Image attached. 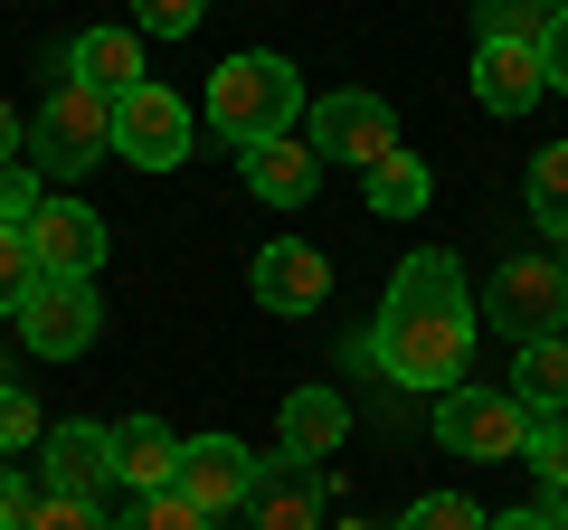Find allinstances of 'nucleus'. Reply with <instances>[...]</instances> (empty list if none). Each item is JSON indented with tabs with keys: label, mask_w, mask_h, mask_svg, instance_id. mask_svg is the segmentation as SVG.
<instances>
[{
	"label": "nucleus",
	"mask_w": 568,
	"mask_h": 530,
	"mask_svg": "<svg viewBox=\"0 0 568 530\" xmlns=\"http://www.w3.org/2000/svg\"><path fill=\"white\" fill-rule=\"evenodd\" d=\"M114 483L171 492V483H181V436H171L162 417H123V427H114Z\"/></svg>",
	"instance_id": "2eb2a0df"
},
{
	"label": "nucleus",
	"mask_w": 568,
	"mask_h": 530,
	"mask_svg": "<svg viewBox=\"0 0 568 530\" xmlns=\"http://www.w3.org/2000/svg\"><path fill=\"white\" fill-rule=\"evenodd\" d=\"M190 143H200V114H190L171 85L142 77L133 95H114V152H123L133 171H181Z\"/></svg>",
	"instance_id": "423d86ee"
},
{
	"label": "nucleus",
	"mask_w": 568,
	"mask_h": 530,
	"mask_svg": "<svg viewBox=\"0 0 568 530\" xmlns=\"http://www.w3.org/2000/svg\"><path fill=\"white\" fill-rule=\"evenodd\" d=\"M133 29L142 39H190L200 29V0H133Z\"/></svg>",
	"instance_id": "c85d7f7f"
},
{
	"label": "nucleus",
	"mask_w": 568,
	"mask_h": 530,
	"mask_svg": "<svg viewBox=\"0 0 568 530\" xmlns=\"http://www.w3.org/2000/svg\"><path fill=\"white\" fill-rule=\"evenodd\" d=\"M540 77H549V85H559V95H568V10H559V29H549V39H540Z\"/></svg>",
	"instance_id": "7c9ffc66"
},
{
	"label": "nucleus",
	"mask_w": 568,
	"mask_h": 530,
	"mask_svg": "<svg viewBox=\"0 0 568 530\" xmlns=\"http://www.w3.org/2000/svg\"><path fill=\"white\" fill-rule=\"evenodd\" d=\"M474 95H484L493 114H530V104L549 95L540 48H503V39H484V48H474Z\"/></svg>",
	"instance_id": "dca6fc26"
},
{
	"label": "nucleus",
	"mask_w": 568,
	"mask_h": 530,
	"mask_svg": "<svg viewBox=\"0 0 568 530\" xmlns=\"http://www.w3.org/2000/svg\"><path fill=\"white\" fill-rule=\"evenodd\" d=\"M0 162H29V123L10 114V104H0Z\"/></svg>",
	"instance_id": "2f4dec72"
},
{
	"label": "nucleus",
	"mask_w": 568,
	"mask_h": 530,
	"mask_svg": "<svg viewBox=\"0 0 568 530\" xmlns=\"http://www.w3.org/2000/svg\"><path fill=\"white\" fill-rule=\"evenodd\" d=\"M549 10H568V0H549Z\"/></svg>",
	"instance_id": "c9c22d12"
},
{
	"label": "nucleus",
	"mask_w": 568,
	"mask_h": 530,
	"mask_svg": "<svg viewBox=\"0 0 568 530\" xmlns=\"http://www.w3.org/2000/svg\"><path fill=\"white\" fill-rule=\"evenodd\" d=\"M540 511H549V521L568 530V483H549V502H540Z\"/></svg>",
	"instance_id": "f704fd0d"
},
{
	"label": "nucleus",
	"mask_w": 568,
	"mask_h": 530,
	"mask_svg": "<svg viewBox=\"0 0 568 530\" xmlns=\"http://www.w3.org/2000/svg\"><path fill=\"white\" fill-rule=\"evenodd\" d=\"M20 511H29V483H20L10 465H0V521H20Z\"/></svg>",
	"instance_id": "473e14b6"
},
{
	"label": "nucleus",
	"mask_w": 568,
	"mask_h": 530,
	"mask_svg": "<svg viewBox=\"0 0 568 530\" xmlns=\"http://www.w3.org/2000/svg\"><path fill=\"white\" fill-rule=\"evenodd\" d=\"M530 227H549V237L568 246V143H549L540 162H530Z\"/></svg>",
	"instance_id": "4be33fe9"
},
{
	"label": "nucleus",
	"mask_w": 568,
	"mask_h": 530,
	"mask_svg": "<svg viewBox=\"0 0 568 530\" xmlns=\"http://www.w3.org/2000/svg\"><path fill=\"white\" fill-rule=\"evenodd\" d=\"M304 123V77L284 58H265V48H246V58H227L219 77H209V133L219 143H275V133H294Z\"/></svg>",
	"instance_id": "f03ea898"
},
{
	"label": "nucleus",
	"mask_w": 568,
	"mask_h": 530,
	"mask_svg": "<svg viewBox=\"0 0 568 530\" xmlns=\"http://www.w3.org/2000/svg\"><path fill=\"white\" fill-rule=\"evenodd\" d=\"M361 200L379 208V218H417V208L436 200V171H426L417 152H388L379 171H361Z\"/></svg>",
	"instance_id": "aec40b11"
},
{
	"label": "nucleus",
	"mask_w": 568,
	"mask_h": 530,
	"mask_svg": "<svg viewBox=\"0 0 568 530\" xmlns=\"http://www.w3.org/2000/svg\"><path fill=\"white\" fill-rule=\"evenodd\" d=\"M0 530H20V521H0Z\"/></svg>",
	"instance_id": "e433bc0d"
},
{
	"label": "nucleus",
	"mask_w": 568,
	"mask_h": 530,
	"mask_svg": "<svg viewBox=\"0 0 568 530\" xmlns=\"http://www.w3.org/2000/svg\"><path fill=\"white\" fill-rule=\"evenodd\" d=\"M474 29L503 39V48H540L549 29H559V10H549V0H474Z\"/></svg>",
	"instance_id": "412c9836"
},
{
	"label": "nucleus",
	"mask_w": 568,
	"mask_h": 530,
	"mask_svg": "<svg viewBox=\"0 0 568 530\" xmlns=\"http://www.w3.org/2000/svg\"><path fill=\"white\" fill-rule=\"evenodd\" d=\"M20 530H114V521H104V511L95 502H85V492H29V511H20Z\"/></svg>",
	"instance_id": "b1692460"
},
{
	"label": "nucleus",
	"mask_w": 568,
	"mask_h": 530,
	"mask_svg": "<svg viewBox=\"0 0 568 530\" xmlns=\"http://www.w3.org/2000/svg\"><path fill=\"white\" fill-rule=\"evenodd\" d=\"M304 143L323 152V162H351V171H379L388 152H398V114H388L379 95H361V85H342V95H313L304 104Z\"/></svg>",
	"instance_id": "0eeeda50"
},
{
	"label": "nucleus",
	"mask_w": 568,
	"mask_h": 530,
	"mask_svg": "<svg viewBox=\"0 0 568 530\" xmlns=\"http://www.w3.org/2000/svg\"><path fill=\"white\" fill-rule=\"evenodd\" d=\"M20 446H39V398L29 388H0V455H20Z\"/></svg>",
	"instance_id": "c756f323"
},
{
	"label": "nucleus",
	"mask_w": 568,
	"mask_h": 530,
	"mask_svg": "<svg viewBox=\"0 0 568 530\" xmlns=\"http://www.w3.org/2000/svg\"><path fill=\"white\" fill-rule=\"evenodd\" d=\"M104 152H114V95H95V85L67 77L58 95L39 104V123H29V171L77 181V171H95Z\"/></svg>",
	"instance_id": "7ed1b4c3"
},
{
	"label": "nucleus",
	"mask_w": 568,
	"mask_h": 530,
	"mask_svg": "<svg viewBox=\"0 0 568 530\" xmlns=\"http://www.w3.org/2000/svg\"><path fill=\"white\" fill-rule=\"evenodd\" d=\"M342 436H351V408L332 398V388H294L284 398V455H342Z\"/></svg>",
	"instance_id": "6ab92c4d"
},
{
	"label": "nucleus",
	"mask_w": 568,
	"mask_h": 530,
	"mask_svg": "<svg viewBox=\"0 0 568 530\" xmlns=\"http://www.w3.org/2000/svg\"><path fill=\"white\" fill-rule=\"evenodd\" d=\"M29 256H39V275H95L104 265V218L85 200H58L48 190L39 218H29Z\"/></svg>",
	"instance_id": "9b49d317"
},
{
	"label": "nucleus",
	"mask_w": 568,
	"mask_h": 530,
	"mask_svg": "<svg viewBox=\"0 0 568 530\" xmlns=\"http://www.w3.org/2000/svg\"><path fill=\"white\" fill-rule=\"evenodd\" d=\"M313 181H323V152L294 143V133H275V143H246V190H256L265 208H304Z\"/></svg>",
	"instance_id": "4468645a"
},
{
	"label": "nucleus",
	"mask_w": 568,
	"mask_h": 530,
	"mask_svg": "<svg viewBox=\"0 0 568 530\" xmlns=\"http://www.w3.org/2000/svg\"><path fill=\"white\" fill-rule=\"evenodd\" d=\"M521 465L540 473V483H568V417H540V427H530V446H521Z\"/></svg>",
	"instance_id": "cd10ccee"
},
{
	"label": "nucleus",
	"mask_w": 568,
	"mask_h": 530,
	"mask_svg": "<svg viewBox=\"0 0 568 530\" xmlns=\"http://www.w3.org/2000/svg\"><path fill=\"white\" fill-rule=\"evenodd\" d=\"M256 465H265V455H246L237 436H181V483H171V492H190V502L219 521V511H246Z\"/></svg>",
	"instance_id": "1a4fd4ad"
},
{
	"label": "nucleus",
	"mask_w": 568,
	"mask_h": 530,
	"mask_svg": "<svg viewBox=\"0 0 568 530\" xmlns=\"http://www.w3.org/2000/svg\"><path fill=\"white\" fill-rule=\"evenodd\" d=\"M246 511H256V530H323L332 483H323V465H304V455H265Z\"/></svg>",
	"instance_id": "9d476101"
},
{
	"label": "nucleus",
	"mask_w": 568,
	"mask_h": 530,
	"mask_svg": "<svg viewBox=\"0 0 568 530\" xmlns=\"http://www.w3.org/2000/svg\"><path fill=\"white\" fill-rule=\"evenodd\" d=\"M493 511H474L465 492H426V502H407L398 511V530H484Z\"/></svg>",
	"instance_id": "393cba45"
},
{
	"label": "nucleus",
	"mask_w": 568,
	"mask_h": 530,
	"mask_svg": "<svg viewBox=\"0 0 568 530\" xmlns=\"http://www.w3.org/2000/svg\"><path fill=\"white\" fill-rule=\"evenodd\" d=\"M48 492H85L95 502L104 483H114V427H85V417H67L58 436H48Z\"/></svg>",
	"instance_id": "ddd939ff"
},
{
	"label": "nucleus",
	"mask_w": 568,
	"mask_h": 530,
	"mask_svg": "<svg viewBox=\"0 0 568 530\" xmlns=\"http://www.w3.org/2000/svg\"><path fill=\"white\" fill-rule=\"evenodd\" d=\"M511 398H521L530 417H568V332L511 350Z\"/></svg>",
	"instance_id": "a211bd4d"
},
{
	"label": "nucleus",
	"mask_w": 568,
	"mask_h": 530,
	"mask_svg": "<svg viewBox=\"0 0 568 530\" xmlns=\"http://www.w3.org/2000/svg\"><path fill=\"white\" fill-rule=\"evenodd\" d=\"M10 323H20V342L39 350V360H77V350L95 342V323H104L95 275H39V285H29V304L10 313Z\"/></svg>",
	"instance_id": "6e6552de"
},
{
	"label": "nucleus",
	"mask_w": 568,
	"mask_h": 530,
	"mask_svg": "<svg viewBox=\"0 0 568 530\" xmlns=\"http://www.w3.org/2000/svg\"><path fill=\"white\" fill-rule=\"evenodd\" d=\"M39 285V256H29V227H0V313H20Z\"/></svg>",
	"instance_id": "a878e982"
},
{
	"label": "nucleus",
	"mask_w": 568,
	"mask_h": 530,
	"mask_svg": "<svg viewBox=\"0 0 568 530\" xmlns=\"http://www.w3.org/2000/svg\"><path fill=\"white\" fill-rule=\"evenodd\" d=\"M39 200H48V181L29 162H0V227H29L39 218Z\"/></svg>",
	"instance_id": "bb28decb"
},
{
	"label": "nucleus",
	"mask_w": 568,
	"mask_h": 530,
	"mask_svg": "<svg viewBox=\"0 0 568 530\" xmlns=\"http://www.w3.org/2000/svg\"><path fill=\"white\" fill-rule=\"evenodd\" d=\"M114 530H219V521H209L190 492H133V511H123Z\"/></svg>",
	"instance_id": "5701e85b"
},
{
	"label": "nucleus",
	"mask_w": 568,
	"mask_h": 530,
	"mask_svg": "<svg viewBox=\"0 0 568 530\" xmlns=\"http://www.w3.org/2000/svg\"><path fill=\"white\" fill-rule=\"evenodd\" d=\"M530 427H540V417H530L511 388H465L455 379L446 398H436V436H446V455H465V465H511V455L530 446Z\"/></svg>",
	"instance_id": "39448f33"
},
{
	"label": "nucleus",
	"mask_w": 568,
	"mask_h": 530,
	"mask_svg": "<svg viewBox=\"0 0 568 530\" xmlns=\"http://www.w3.org/2000/svg\"><path fill=\"white\" fill-rule=\"evenodd\" d=\"M474 294H465V265L446 246H417V256L388 275V304L369 323V360L388 369L398 388H426V398H446L465 379V350H474Z\"/></svg>",
	"instance_id": "f257e3e1"
},
{
	"label": "nucleus",
	"mask_w": 568,
	"mask_h": 530,
	"mask_svg": "<svg viewBox=\"0 0 568 530\" xmlns=\"http://www.w3.org/2000/svg\"><path fill=\"white\" fill-rule=\"evenodd\" d=\"M484 530H559V521H549V511H493Z\"/></svg>",
	"instance_id": "72a5a7b5"
},
{
	"label": "nucleus",
	"mask_w": 568,
	"mask_h": 530,
	"mask_svg": "<svg viewBox=\"0 0 568 530\" xmlns=\"http://www.w3.org/2000/svg\"><path fill=\"white\" fill-rule=\"evenodd\" d=\"M484 323L503 332L511 350H521V342H549V332L568 323V256H549V246L503 256V275H493V294H484Z\"/></svg>",
	"instance_id": "20e7f679"
},
{
	"label": "nucleus",
	"mask_w": 568,
	"mask_h": 530,
	"mask_svg": "<svg viewBox=\"0 0 568 530\" xmlns=\"http://www.w3.org/2000/svg\"><path fill=\"white\" fill-rule=\"evenodd\" d=\"M323 294H332V265L313 256L304 237H275V246L256 256V304H265V313H284V323H294V313H313Z\"/></svg>",
	"instance_id": "f8f14e48"
},
{
	"label": "nucleus",
	"mask_w": 568,
	"mask_h": 530,
	"mask_svg": "<svg viewBox=\"0 0 568 530\" xmlns=\"http://www.w3.org/2000/svg\"><path fill=\"white\" fill-rule=\"evenodd\" d=\"M67 77L95 85V95H133V85H142V29H77Z\"/></svg>",
	"instance_id": "f3484780"
}]
</instances>
